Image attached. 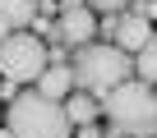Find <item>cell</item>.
<instances>
[{
  "instance_id": "6da1fadb",
  "label": "cell",
  "mask_w": 157,
  "mask_h": 138,
  "mask_svg": "<svg viewBox=\"0 0 157 138\" xmlns=\"http://www.w3.org/2000/svg\"><path fill=\"white\" fill-rule=\"evenodd\" d=\"M102 115L111 120L116 133H129V138L157 133V92L139 78H125L120 88H111L102 97Z\"/></svg>"
},
{
  "instance_id": "7a4b0ae2",
  "label": "cell",
  "mask_w": 157,
  "mask_h": 138,
  "mask_svg": "<svg viewBox=\"0 0 157 138\" xmlns=\"http://www.w3.org/2000/svg\"><path fill=\"white\" fill-rule=\"evenodd\" d=\"M5 129L10 138H69V115L60 101L42 97V92H19L5 106Z\"/></svg>"
},
{
  "instance_id": "3957f363",
  "label": "cell",
  "mask_w": 157,
  "mask_h": 138,
  "mask_svg": "<svg viewBox=\"0 0 157 138\" xmlns=\"http://www.w3.org/2000/svg\"><path fill=\"white\" fill-rule=\"evenodd\" d=\"M74 78L83 83L88 92H97V97H106L111 88H120L125 78H134V64H129V55L111 42H88L83 51H78V60H74Z\"/></svg>"
},
{
  "instance_id": "277c9868",
  "label": "cell",
  "mask_w": 157,
  "mask_h": 138,
  "mask_svg": "<svg viewBox=\"0 0 157 138\" xmlns=\"http://www.w3.org/2000/svg\"><path fill=\"white\" fill-rule=\"evenodd\" d=\"M51 64V51L37 32H10L0 42V74L5 83H37V74Z\"/></svg>"
},
{
  "instance_id": "5b68a950",
  "label": "cell",
  "mask_w": 157,
  "mask_h": 138,
  "mask_svg": "<svg viewBox=\"0 0 157 138\" xmlns=\"http://www.w3.org/2000/svg\"><path fill=\"white\" fill-rule=\"evenodd\" d=\"M93 32H97V14L83 0H60V37L69 46H88Z\"/></svg>"
},
{
  "instance_id": "8992f818",
  "label": "cell",
  "mask_w": 157,
  "mask_h": 138,
  "mask_svg": "<svg viewBox=\"0 0 157 138\" xmlns=\"http://www.w3.org/2000/svg\"><path fill=\"white\" fill-rule=\"evenodd\" d=\"M111 37H116V46H120L125 55H129V51L139 55L143 46H152V19H148V14H120Z\"/></svg>"
},
{
  "instance_id": "52a82bcc",
  "label": "cell",
  "mask_w": 157,
  "mask_h": 138,
  "mask_svg": "<svg viewBox=\"0 0 157 138\" xmlns=\"http://www.w3.org/2000/svg\"><path fill=\"white\" fill-rule=\"evenodd\" d=\"M69 83H74V69L46 64L42 74H37V83H33V92H42V97H51V101H65V97H69Z\"/></svg>"
},
{
  "instance_id": "ba28073f",
  "label": "cell",
  "mask_w": 157,
  "mask_h": 138,
  "mask_svg": "<svg viewBox=\"0 0 157 138\" xmlns=\"http://www.w3.org/2000/svg\"><path fill=\"white\" fill-rule=\"evenodd\" d=\"M0 19H5L14 32H19V28H33V19H37V0H0Z\"/></svg>"
},
{
  "instance_id": "9c48e42d",
  "label": "cell",
  "mask_w": 157,
  "mask_h": 138,
  "mask_svg": "<svg viewBox=\"0 0 157 138\" xmlns=\"http://www.w3.org/2000/svg\"><path fill=\"white\" fill-rule=\"evenodd\" d=\"M60 106H65L69 124H93V120H97V111H102V106H97V101H93L88 92H69V97H65Z\"/></svg>"
},
{
  "instance_id": "30bf717a",
  "label": "cell",
  "mask_w": 157,
  "mask_h": 138,
  "mask_svg": "<svg viewBox=\"0 0 157 138\" xmlns=\"http://www.w3.org/2000/svg\"><path fill=\"white\" fill-rule=\"evenodd\" d=\"M129 64H134V74H139V83H148V88L157 83V46H143V51H139V55H134Z\"/></svg>"
},
{
  "instance_id": "8fae6325",
  "label": "cell",
  "mask_w": 157,
  "mask_h": 138,
  "mask_svg": "<svg viewBox=\"0 0 157 138\" xmlns=\"http://www.w3.org/2000/svg\"><path fill=\"white\" fill-rule=\"evenodd\" d=\"M83 5H88L93 14H125L129 0H83Z\"/></svg>"
},
{
  "instance_id": "7c38bea8",
  "label": "cell",
  "mask_w": 157,
  "mask_h": 138,
  "mask_svg": "<svg viewBox=\"0 0 157 138\" xmlns=\"http://www.w3.org/2000/svg\"><path fill=\"white\" fill-rule=\"evenodd\" d=\"M78 138H102V133H97V124H78Z\"/></svg>"
},
{
  "instance_id": "4fadbf2b",
  "label": "cell",
  "mask_w": 157,
  "mask_h": 138,
  "mask_svg": "<svg viewBox=\"0 0 157 138\" xmlns=\"http://www.w3.org/2000/svg\"><path fill=\"white\" fill-rule=\"evenodd\" d=\"M10 32H14V28H10V23H5V19H0V42H5V37H10Z\"/></svg>"
},
{
  "instance_id": "5bb4252c",
  "label": "cell",
  "mask_w": 157,
  "mask_h": 138,
  "mask_svg": "<svg viewBox=\"0 0 157 138\" xmlns=\"http://www.w3.org/2000/svg\"><path fill=\"white\" fill-rule=\"evenodd\" d=\"M0 138H10V129H0Z\"/></svg>"
},
{
  "instance_id": "9a60e30c",
  "label": "cell",
  "mask_w": 157,
  "mask_h": 138,
  "mask_svg": "<svg viewBox=\"0 0 157 138\" xmlns=\"http://www.w3.org/2000/svg\"><path fill=\"white\" fill-rule=\"evenodd\" d=\"M0 111H5V106H0Z\"/></svg>"
},
{
  "instance_id": "2e32d148",
  "label": "cell",
  "mask_w": 157,
  "mask_h": 138,
  "mask_svg": "<svg viewBox=\"0 0 157 138\" xmlns=\"http://www.w3.org/2000/svg\"><path fill=\"white\" fill-rule=\"evenodd\" d=\"M152 138H157V133H152Z\"/></svg>"
}]
</instances>
